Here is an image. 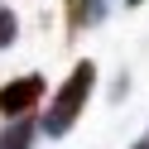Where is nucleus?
<instances>
[{
    "label": "nucleus",
    "instance_id": "obj_5",
    "mask_svg": "<svg viewBox=\"0 0 149 149\" xmlns=\"http://www.w3.org/2000/svg\"><path fill=\"white\" fill-rule=\"evenodd\" d=\"M130 149H149V135H144V139H135V144H130Z\"/></svg>",
    "mask_w": 149,
    "mask_h": 149
},
{
    "label": "nucleus",
    "instance_id": "obj_6",
    "mask_svg": "<svg viewBox=\"0 0 149 149\" xmlns=\"http://www.w3.org/2000/svg\"><path fill=\"white\" fill-rule=\"evenodd\" d=\"M125 5H139V0H125Z\"/></svg>",
    "mask_w": 149,
    "mask_h": 149
},
{
    "label": "nucleus",
    "instance_id": "obj_2",
    "mask_svg": "<svg viewBox=\"0 0 149 149\" xmlns=\"http://www.w3.org/2000/svg\"><path fill=\"white\" fill-rule=\"evenodd\" d=\"M39 96H43V77L39 72H24V77H15V82L0 87V116L5 120H24L39 106Z\"/></svg>",
    "mask_w": 149,
    "mask_h": 149
},
{
    "label": "nucleus",
    "instance_id": "obj_4",
    "mask_svg": "<svg viewBox=\"0 0 149 149\" xmlns=\"http://www.w3.org/2000/svg\"><path fill=\"white\" fill-rule=\"evenodd\" d=\"M15 34H19V19H15V10H10V5H0V48H10V43H15Z\"/></svg>",
    "mask_w": 149,
    "mask_h": 149
},
{
    "label": "nucleus",
    "instance_id": "obj_1",
    "mask_svg": "<svg viewBox=\"0 0 149 149\" xmlns=\"http://www.w3.org/2000/svg\"><path fill=\"white\" fill-rule=\"evenodd\" d=\"M91 87H96V68H91V63H77V68L68 72V82L53 91L48 111H43V135H53V139H63V135H68V130L77 125L82 106H87Z\"/></svg>",
    "mask_w": 149,
    "mask_h": 149
},
{
    "label": "nucleus",
    "instance_id": "obj_3",
    "mask_svg": "<svg viewBox=\"0 0 149 149\" xmlns=\"http://www.w3.org/2000/svg\"><path fill=\"white\" fill-rule=\"evenodd\" d=\"M34 135H39V125H34L29 116H24V120H5V130H0V149H34Z\"/></svg>",
    "mask_w": 149,
    "mask_h": 149
}]
</instances>
